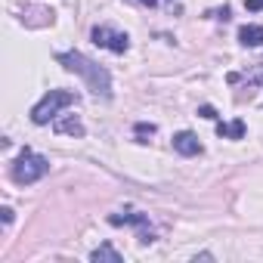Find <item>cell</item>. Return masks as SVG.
<instances>
[{
	"label": "cell",
	"mask_w": 263,
	"mask_h": 263,
	"mask_svg": "<svg viewBox=\"0 0 263 263\" xmlns=\"http://www.w3.org/2000/svg\"><path fill=\"white\" fill-rule=\"evenodd\" d=\"M217 134L223 140H241L245 137V121H229V124H217Z\"/></svg>",
	"instance_id": "obj_9"
},
{
	"label": "cell",
	"mask_w": 263,
	"mask_h": 263,
	"mask_svg": "<svg viewBox=\"0 0 263 263\" xmlns=\"http://www.w3.org/2000/svg\"><path fill=\"white\" fill-rule=\"evenodd\" d=\"M74 102H78V96H74L71 90H50V93L31 108V121H34L37 127L53 124V121L62 115V108H68V105H74Z\"/></svg>",
	"instance_id": "obj_2"
},
{
	"label": "cell",
	"mask_w": 263,
	"mask_h": 263,
	"mask_svg": "<svg viewBox=\"0 0 263 263\" xmlns=\"http://www.w3.org/2000/svg\"><path fill=\"white\" fill-rule=\"evenodd\" d=\"M152 134H155L152 124H137V137H152Z\"/></svg>",
	"instance_id": "obj_11"
},
{
	"label": "cell",
	"mask_w": 263,
	"mask_h": 263,
	"mask_svg": "<svg viewBox=\"0 0 263 263\" xmlns=\"http://www.w3.org/2000/svg\"><path fill=\"white\" fill-rule=\"evenodd\" d=\"M134 4H143V7H155L158 0H134Z\"/></svg>",
	"instance_id": "obj_14"
},
{
	"label": "cell",
	"mask_w": 263,
	"mask_h": 263,
	"mask_svg": "<svg viewBox=\"0 0 263 263\" xmlns=\"http://www.w3.org/2000/svg\"><path fill=\"white\" fill-rule=\"evenodd\" d=\"M53 130H56V134H62V137H78V140L87 134L78 115H59V118L53 121Z\"/></svg>",
	"instance_id": "obj_6"
},
{
	"label": "cell",
	"mask_w": 263,
	"mask_h": 263,
	"mask_svg": "<svg viewBox=\"0 0 263 263\" xmlns=\"http://www.w3.org/2000/svg\"><path fill=\"white\" fill-rule=\"evenodd\" d=\"M198 115H201V118H208V121H217V111H214V105H201V108H198Z\"/></svg>",
	"instance_id": "obj_12"
},
{
	"label": "cell",
	"mask_w": 263,
	"mask_h": 263,
	"mask_svg": "<svg viewBox=\"0 0 263 263\" xmlns=\"http://www.w3.org/2000/svg\"><path fill=\"white\" fill-rule=\"evenodd\" d=\"M238 44L241 47H263V28L260 25H241L238 28Z\"/></svg>",
	"instance_id": "obj_8"
},
{
	"label": "cell",
	"mask_w": 263,
	"mask_h": 263,
	"mask_svg": "<svg viewBox=\"0 0 263 263\" xmlns=\"http://www.w3.org/2000/svg\"><path fill=\"white\" fill-rule=\"evenodd\" d=\"M10 174H13V180H16L19 186H31V183H37V180H44V177L50 174V161H47L44 155L25 149V152L13 161Z\"/></svg>",
	"instance_id": "obj_3"
},
{
	"label": "cell",
	"mask_w": 263,
	"mask_h": 263,
	"mask_svg": "<svg viewBox=\"0 0 263 263\" xmlns=\"http://www.w3.org/2000/svg\"><path fill=\"white\" fill-rule=\"evenodd\" d=\"M245 7H248L251 13H260V10H263V0H245Z\"/></svg>",
	"instance_id": "obj_13"
},
{
	"label": "cell",
	"mask_w": 263,
	"mask_h": 263,
	"mask_svg": "<svg viewBox=\"0 0 263 263\" xmlns=\"http://www.w3.org/2000/svg\"><path fill=\"white\" fill-rule=\"evenodd\" d=\"M90 37H93V44H96V47L111 50V53H127V50H130V37H127L124 31L108 28V25H96V28L90 31Z\"/></svg>",
	"instance_id": "obj_4"
},
{
	"label": "cell",
	"mask_w": 263,
	"mask_h": 263,
	"mask_svg": "<svg viewBox=\"0 0 263 263\" xmlns=\"http://www.w3.org/2000/svg\"><path fill=\"white\" fill-rule=\"evenodd\" d=\"M90 260H93V263H102V260H108V263H121L124 257H121L111 245H99L96 251H90Z\"/></svg>",
	"instance_id": "obj_10"
},
{
	"label": "cell",
	"mask_w": 263,
	"mask_h": 263,
	"mask_svg": "<svg viewBox=\"0 0 263 263\" xmlns=\"http://www.w3.org/2000/svg\"><path fill=\"white\" fill-rule=\"evenodd\" d=\"M56 62H59L65 71L81 74V78H84V84H87V90H93L96 96H102V99H108V96H111V74H108L102 65H96L93 59H87L84 53H78V50L56 53Z\"/></svg>",
	"instance_id": "obj_1"
},
{
	"label": "cell",
	"mask_w": 263,
	"mask_h": 263,
	"mask_svg": "<svg viewBox=\"0 0 263 263\" xmlns=\"http://www.w3.org/2000/svg\"><path fill=\"white\" fill-rule=\"evenodd\" d=\"M174 149H177L180 155H186V158H192V155H201V152H204V146L198 143V137H195V134H189V130H183V134H177V137H174Z\"/></svg>",
	"instance_id": "obj_7"
},
{
	"label": "cell",
	"mask_w": 263,
	"mask_h": 263,
	"mask_svg": "<svg viewBox=\"0 0 263 263\" xmlns=\"http://www.w3.org/2000/svg\"><path fill=\"white\" fill-rule=\"evenodd\" d=\"M108 223H111V226L130 223V226L140 229V241H143V245H152V241H155V232H152V226H149V214H140V211H121V214H111Z\"/></svg>",
	"instance_id": "obj_5"
}]
</instances>
